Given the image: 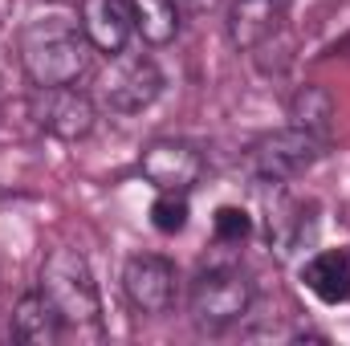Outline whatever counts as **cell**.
<instances>
[{"mask_svg": "<svg viewBox=\"0 0 350 346\" xmlns=\"http://www.w3.org/2000/svg\"><path fill=\"white\" fill-rule=\"evenodd\" d=\"M90 41L78 21L41 16L21 33V66L33 86H74L86 74Z\"/></svg>", "mask_w": 350, "mask_h": 346, "instance_id": "6da1fadb", "label": "cell"}, {"mask_svg": "<svg viewBox=\"0 0 350 346\" xmlns=\"http://www.w3.org/2000/svg\"><path fill=\"white\" fill-rule=\"evenodd\" d=\"M45 302L62 314V322L70 326H98L102 302H98V285L90 277V265L78 249H53L41 265V285Z\"/></svg>", "mask_w": 350, "mask_h": 346, "instance_id": "7a4b0ae2", "label": "cell"}, {"mask_svg": "<svg viewBox=\"0 0 350 346\" xmlns=\"http://www.w3.org/2000/svg\"><path fill=\"white\" fill-rule=\"evenodd\" d=\"M187 306H191V322L200 330H224V326H232L237 318L249 314L253 281L237 265H208V269L196 273Z\"/></svg>", "mask_w": 350, "mask_h": 346, "instance_id": "3957f363", "label": "cell"}, {"mask_svg": "<svg viewBox=\"0 0 350 346\" xmlns=\"http://www.w3.org/2000/svg\"><path fill=\"white\" fill-rule=\"evenodd\" d=\"M163 90V74L143 53H110V66L98 74V102L114 114H139L147 110Z\"/></svg>", "mask_w": 350, "mask_h": 346, "instance_id": "277c9868", "label": "cell"}, {"mask_svg": "<svg viewBox=\"0 0 350 346\" xmlns=\"http://www.w3.org/2000/svg\"><path fill=\"white\" fill-rule=\"evenodd\" d=\"M322 139L301 131V127H285V131H273L261 135L253 147H249V172L265 179V183H289L297 175H306L318 155H322Z\"/></svg>", "mask_w": 350, "mask_h": 346, "instance_id": "5b68a950", "label": "cell"}, {"mask_svg": "<svg viewBox=\"0 0 350 346\" xmlns=\"http://www.w3.org/2000/svg\"><path fill=\"white\" fill-rule=\"evenodd\" d=\"M29 114L37 118L41 131L74 143V139H86L94 131V102H90L82 90L74 86H37L29 98Z\"/></svg>", "mask_w": 350, "mask_h": 346, "instance_id": "8992f818", "label": "cell"}, {"mask_svg": "<svg viewBox=\"0 0 350 346\" xmlns=\"http://www.w3.org/2000/svg\"><path fill=\"white\" fill-rule=\"evenodd\" d=\"M139 172L151 187L159 191H191L204 175V159L191 143H179V139H155L143 147L139 155Z\"/></svg>", "mask_w": 350, "mask_h": 346, "instance_id": "52a82bcc", "label": "cell"}, {"mask_svg": "<svg viewBox=\"0 0 350 346\" xmlns=\"http://www.w3.org/2000/svg\"><path fill=\"white\" fill-rule=\"evenodd\" d=\"M175 265L167 257H155V253H143V257H131L122 269V289L131 297L135 310L143 314H167L175 302Z\"/></svg>", "mask_w": 350, "mask_h": 346, "instance_id": "ba28073f", "label": "cell"}, {"mask_svg": "<svg viewBox=\"0 0 350 346\" xmlns=\"http://www.w3.org/2000/svg\"><path fill=\"white\" fill-rule=\"evenodd\" d=\"M285 29L281 0H232L228 8V37L245 53H265Z\"/></svg>", "mask_w": 350, "mask_h": 346, "instance_id": "9c48e42d", "label": "cell"}, {"mask_svg": "<svg viewBox=\"0 0 350 346\" xmlns=\"http://www.w3.org/2000/svg\"><path fill=\"white\" fill-rule=\"evenodd\" d=\"M78 25L86 33L90 49L98 53H118L126 49L131 33H135V16H131V0H82L78 4Z\"/></svg>", "mask_w": 350, "mask_h": 346, "instance_id": "30bf717a", "label": "cell"}, {"mask_svg": "<svg viewBox=\"0 0 350 346\" xmlns=\"http://www.w3.org/2000/svg\"><path fill=\"white\" fill-rule=\"evenodd\" d=\"M301 281L306 289L326 302V306H342L350 302V253L347 249H326L301 265Z\"/></svg>", "mask_w": 350, "mask_h": 346, "instance_id": "8fae6325", "label": "cell"}, {"mask_svg": "<svg viewBox=\"0 0 350 346\" xmlns=\"http://www.w3.org/2000/svg\"><path fill=\"white\" fill-rule=\"evenodd\" d=\"M62 330H66V322L45 302L41 289L37 293H25L16 302V310H12V338H21V343H29V346H53L62 338Z\"/></svg>", "mask_w": 350, "mask_h": 346, "instance_id": "7c38bea8", "label": "cell"}, {"mask_svg": "<svg viewBox=\"0 0 350 346\" xmlns=\"http://www.w3.org/2000/svg\"><path fill=\"white\" fill-rule=\"evenodd\" d=\"M306 237H314V204L306 200H281V208L269 216V241L281 257H289Z\"/></svg>", "mask_w": 350, "mask_h": 346, "instance_id": "4fadbf2b", "label": "cell"}, {"mask_svg": "<svg viewBox=\"0 0 350 346\" xmlns=\"http://www.w3.org/2000/svg\"><path fill=\"white\" fill-rule=\"evenodd\" d=\"M135 33L147 45H167L179 33V4L175 0H131Z\"/></svg>", "mask_w": 350, "mask_h": 346, "instance_id": "5bb4252c", "label": "cell"}, {"mask_svg": "<svg viewBox=\"0 0 350 346\" xmlns=\"http://www.w3.org/2000/svg\"><path fill=\"white\" fill-rule=\"evenodd\" d=\"M289 118H293V127H301V131H310L326 143L330 127H334V98L322 86H301L289 98Z\"/></svg>", "mask_w": 350, "mask_h": 346, "instance_id": "9a60e30c", "label": "cell"}, {"mask_svg": "<svg viewBox=\"0 0 350 346\" xmlns=\"http://www.w3.org/2000/svg\"><path fill=\"white\" fill-rule=\"evenodd\" d=\"M151 224L159 232H183L187 228V191H159V200L151 204Z\"/></svg>", "mask_w": 350, "mask_h": 346, "instance_id": "2e32d148", "label": "cell"}, {"mask_svg": "<svg viewBox=\"0 0 350 346\" xmlns=\"http://www.w3.org/2000/svg\"><path fill=\"white\" fill-rule=\"evenodd\" d=\"M212 228H216V241H220V245H241V241L253 232V220H249V212H241V208H220Z\"/></svg>", "mask_w": 350, "mask_h": 346, "instance_id": "e0dca14e", "label": "cell"}, {"mask_svg": "<svg viewBox=\"0 0 350 346\" xmlns=\"http://www.w3.org/2000/svg\"><path fill=\"white\" fill-rule=\"evenodd\" d=\"M175 4H183V8H191V12H212L220 0H175Z\"/></svg>", "mask_w": 350, "mask_h": 346, "instance_id": "ac0fdd59", "label": "cell"}]
</instances>
